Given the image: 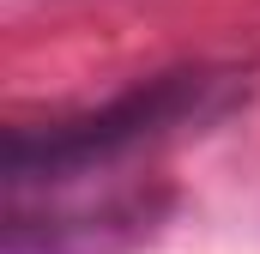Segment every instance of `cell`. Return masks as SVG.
<instances>
[{
	"label": "cell",
	"instance_id": "1",
	"mask_svg": "<svg viewBox=\"0 0 260 254\" xmlns=\"http://www.w3.org/2000/svg\"><path fill=\"white\" fill-rule=\"evenodd\" d=\"M230 79L224 73H164V79H145L121 91L115 103L91 109V115H73L55 127H12L6 133V151H0V176L12 188L24 182H67V176H85V170H103L115 157H127L139 145L176 133L188 121H206L218 103H224Z\"/></svg>",
	"mask_w": 260,
	"mask_h": 254
}]
</instances>
